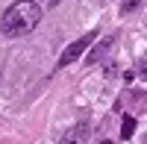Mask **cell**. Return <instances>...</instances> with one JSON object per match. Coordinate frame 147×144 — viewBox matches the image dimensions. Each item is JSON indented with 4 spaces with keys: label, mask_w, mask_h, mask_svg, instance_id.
I'll return each mask as SVG.
<instances>
[{
    "label": "cell",
    "mask_w": 147,
    "mask_h": 144,
    "mask_svg": "<svg viewBox=\"0 0 147 144\" xmlns=\"http://www.w3.org/2000/svg\"><path fill=\"white\" fill-rule=\"evenodd\" d=\"M38 21H41V6L35 0H18L0 15V32L6 38H21L38 27Z\"/></svg>",
    "instance_id": "obj_1"
},
{
    "label": "cell",
    "mask_w": 147,
    "mask_h": 144,
    "mask_svg": "<svg viewBox=\"0 0 147 144\" xmlns=\"http://www.w3.org/2000/svg\"><path fill=\"white\" fill-rule=\"evenodd\" d=\"M97 35H100V32H97V30H91V32H85L82 38H77L74 44H68V47H65V53L59 56V65H56V68H68V65H74V62H77V59H80V56L91 47V41L97 38Z\"/></svg>",
    "instance_id": "obj_2"
},
{
    "label": "cell",
    "mask_w": 147,
    "mask_h": 144,
    "mask_svg": "<svg viewBox=\"0 0 147 144\" xmlns=\"http://www.w3.org/2000/svg\"><path fill=\"white\" fill-rule=\"evenodd\" d=\"M115 41H118V35H106V38H100V41H91V53L85 56V65H100V59L115 47Z\"/></svg>",
    "instance_id": "obj_3"
},
{
    "label": "cell",
    "mask_w": 147,
    "mask_h": 144,
    "mask_svg": "<svg viewBox=\"0 0 147 144\" xmlns=\"http://www.w3.org/2000/svg\"><path fill=\"white\" fill-rule=\"evenodd\" d=\"M88 135H91L88 121H80V124L68 127V133L62 135V141H59V144H88Z\"/></svg>",
    "instance_id": "obj_4"
},
{
    "label": "cell",
    "mask_w": 147,
    "mask_h": 144,
    "mask_svg": "<svg viewBox=\"0 0 147 144\" xmlns=\"http://www.w3.org/2000/svg\"><path fill=\"white\" fill-rule=\"evenodd\" d=\"M132 133H136V118H124V124H121V138H132Z\"/></svg>",
    "instance_id": "obj_5"
},
{
    "label": "cell",
    "mask_w": 147,
    "mask_h": 144,
    "mask_svg": "<svg viewBox=\"0 0 147 144\" xmlns=\"http://www.w3.org/2000/svg\"><path fill=\"white\" fill-rule=\"evenodd\" d=\"M141 3H144V0H121V12H124V15H129V12H136Z\"/></svg>",
    "instance_id": "obj_6"
},
{
    "label": "cell",
    "mask_w": 147,
    "mask_h": 144,
    "mask_svg": "<svg viewBox=\"0 0 147 144\" xmlns=\"http://www.w3.org/2000/svg\"><path fill=\"white\" fill-rule=\"evenodd\" d=\"M136 74H138V79H144V82H147V62H138Z\"/></svg>",
    "instance_id": "obj_7"
},
{
    "label": "cell",
    "mask_w": 147,
    "mask_h": 144,
    "mask_svg": "<svg viewBox=\"0 0 147 144\" xmlns=\"http://www.w3.org/2000/svg\"><path fill=\"white\" fill-rule=\"evenodd\" d=\"M59 3H62V0H50V6H59Z\"/></svg>",
    "instance_id": "obj_8"
},
{
    "label": "cell",
    "mask_w": 147,
    "mask_h": 144,
    "mask_svg": "<svg viewBox=\"0 0 147 144\" xmlns=\"http://www.w3.org/2000/svg\"><path fill=\"white\" fill-rule=\"evenodd\" d=\"M103 144H112V141H103Z\"/></svg>",
    "instance_id": "obj_9"
}]
</instances>
